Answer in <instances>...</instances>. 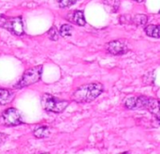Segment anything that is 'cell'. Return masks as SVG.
I'll list each match as a JSON object with an SVG mask.
<instances>
[{
  "label": "cell",
  "mask_w": 160,
  "mask_h": 154,
  "mask_svg": "<svg viewBox=\"0 0 160 154\" xmlns=\"http://www.w3.org/2000/svg\"><path fill=\"white\" fill-rule=\"evenodd\" d=\"M125 105L128 109H146L160 120L159 100L145 96L130 97L126 101Z\"/></svg>",
  "instance_id": "1"
},
{
  "label": "cell",
  "mask_w": 160,
  "mask_h": 154,
  "mask_svg": "<svg viewBox=\"0 0 160 154\" xmlns=\"http://www.w3.org/2000/svg\"><path fill=\"white\" fill-rule=\"evenodd\" d=\"M103 91V85L100 83L86 84L75 90L72 100L76 103H90L97 99Z\"/></svg>",
  "instance_id": "2"
},
{
  "label": "cell",
  "mask_w": 160,
  "mask_h": 154,
  "mask_svg": "<svg viewBox=\"0 0 160 154\" xmlns=\"http://www.w3.org/2000/svg\"><path fill=\"white\" fill-rule=\"evenodd\" d=\"M0 27H3L14 35L22 36L24 33L23 22L21 16L19 17H7L0 13Z\"/></svg>",
  "instance_id": "3"
},
{
  "label": "cell",
  "mask_w": 160,
  "mask_h": 154,
  "mask_svg": "<svg viewBox=\"0 0 160 154\" xmlns=\"http://www.w3.org/2000/svg\"><path fill=\"white\" fill-rule=\"evenodd\" d=\"M41 104L46 111L62 113L68 106L69 103L65 100H59L50 94H44L41 98Z\"/></svg>",
  "instance_id": "4"
},
{
  "label": "cell",
  "mask_w": 160,
  "mask_h": 154,
  "mask_svg": "<svg viewBox=\"0 0 160 154\" xmlns=\"http://www.w3.org/2000/svg\"><path fill=\"white\" fill-rule=\"evenodd\" d=\"M41 73H42V66L41 65L35 66V67L28 69L22 74V76L21 80L19 81V83L17 84L16 88H25V87L31 86V85L38 82L40 80Z\"/></svg>",
  "instance_id": "5"
},
{
  "label": "cell",
  "mask_w": 160,
  "mask_h": 154,
  "mask_svg": "<svg viewBox=\"0 0 160 154\" xmlns=\"http://www.w3.org/2000/svg\"><path fill=\"white\" fill-rule=\"evenodd\" d=\"M22 115L19 110L15 108H8L5 110L0 116V124L8 127L18 126L22 124Z\"/></svg>",
  "instance_id": "6"
},
{
  "label": "cell",
  "mask_w": 160,
  "mask_h": 154,
  "mask_svg": "<svg viewBox=\"0 0 160 154\" xmlns=\"http://www.w3.org/2000/svg\"><path fill=\"white\" fill-rule=\"evenodd\" d=\"M106 50L111 55L120 56V55L126 54L128 51V47L125 43V41H123L121 40H112V41H110L109 43H107Z\"/></svg>",
  "instance_id": "7"
},
{
  "label": "cell",
  "mask_w": 160,
  "mask_h": 154,
  "mask_svg": "<svg viewBox=\"0 0 160 154\" xmlns=\"http://www.w3.org/2000/svg\"><path fill=\"white\" fill-rule=\"evenodd\" d=\"M68 19L72 22L73 24L79 25V26H83L86 23L85 18H84V14L82 11L81 10H74L71 13H69V16L68 17Z\"/></svg>",
  "instance_id": "8"
},
{
  "label": "cell",
  "mask_w": 160,
  "mask_h": 154,
  "mask_svg": "<svg viewBox=\"0 0 160 154\" xmlns=\"http://www.w3.org/2000/svg\"><path fill=\"white\" fill-rule=\"evenodd\" d=\"M103 4L109 12L115 13L120 8L121 0H103Z\"/></svg>",
  "instance_id": "9"
},
{
  "label": "cell",
  "mask_w": 160,
  "mask_h": 154,
  "mask_svg": "<svg viewBox=\"0 0 160 154\" xmlns=\"http://www.w3.org/2000/svg\"><path fill=\"white\" fill-rule=\"evenodd\" d=\"M144 31L146 35L151 38H160V24H149L144 28Z\"/></svg>",
  "instance_id": "10"
},
{
  "label": "cell",
  "mask_w": 160,
  "mask_h": 154,
  "mask_svg": "<svg viewBox=\"0 0 160 154\" xmlns=\"http://www.w3.org/2000/svg\"><path fill=\"white\" fill-rule=\"evenodd\" d=\"M148 21V17L145 14H136L133 18H131V23L137 26L145 25Z\"/></svg>",
  "instance_id": "11"
},
{
  "label": "cell",
  "mask_w": 160,
  "mask_h": 154,
  "mask_svg": "<svg viewBox=\"0 0 160 154\" xmlns=\"http://www.w3.org/2000/svg\"><path fill=\"white\" fill-rule=\"evenodd\" d=\"M12 98V93L8 89L0 88V105L7 104Z\"/></svg>",
  "instance_id": "12"
},
{
  "label": "cell",
  "mask_w": 160,
  "mask_h": 154,
  "mask_svg": "<svg viewBox=\"0 0 160 154\" xmlns=\"http://www.w3.org/2000/svg\"><path fill=\"white\" fill-rule=\"evenodd\" d=\"M50 129L47 126H41L34 131V136L37 138H44L50 135Z\"/></svg>",
  "instance_id": "13"
},
{
  "label": "cell",
  "mask_w": 160,
  "mask_h": 154,
  "mask_svg": "<svg viewBox=\"0 0 160 154\" xmlns=\"http://www.w3.org/2000/svg\"><path fill=\"white\" fill-rule=\"evenodd\" d=\"M72 26L70 24H63L61 27H60V30H59V33L62 37L64 38H67V37H69L71 36L72 34Z\"/></svg>",
  "instance_id": "14"
},
{
  "label": "cell",
  "mask_w": 160,
  "mask_h": 154,
  "mask_svg": "<svg viewBox=\"0 0 160 154\" xmlns=\"http://www.w3.org/2000/svg\"><path fill=\"white\" fill-rule=\"evenodd\" d=\"M47 35L49 37L50 40H57L60 37V33H59V30L55 27V26H52L48 32H47Z\"/></svg>",
  "instance_id": "15"
},
{
  "label": "cell",
  "mask_w": 160,
  "mask_h": 154,
  "mask_svg": "<svg viewBox=\"0 0 160 154\" xmlns=\"http://www.w3.org/2000/svg\"><path fill=\"white\" fill-rule=\"evenodd\" d=\"M55 1L60 8H68V7L74 5L77 0H55Z\"/></svg>",
  "instance_id": "16"
},
{
  "label": "cell",
  "mask_w": 160,
  "mask_h": 154,
  "mask_svg": "<svg viewBox=\"0 0 160 154\" xmlns=\"http://www.w3.org/2000/svg\"><path fill=\"white\" fill-rule=\"evenodd\" d=\"M6 138H7V135H4V134H1V133H0V143L4 142V141L6 140Z\"/></svg>",
  "instance_id": "17"
},
{
  "label": "cell",
  "mask_w": 160,
  "mask_h": 154,
  "mask_svg": "<svg viewBox=\"0 0 160 154\" xmlns=\"http://www.w3.org/2000/svg\"><path fill=\"white\" fill-rule=\"evenodd\" d=\"M133 1L138 2V3H142V2H143V1H145V0H133Z\"/></svg>",
  "instance_id": "18"
},
{
  "label": "cell",
  "mask_w": 160,
  "mask_h": 154,
  "mask_svg": "<svg viewBox=\"0 0 160 154\" xmlns=\"http://www.w3.org/2000/svg\"><path fill=\"white\" fill-rule=\"evenodd\" d=\"M120 154H129L128 152H123V153H120Z\"/></svg>",
  "instance_id": "19"
},
{
  "label": "cell",
  "mask_w": 160,
  "mask_h": 154,
  "mask_svg": "<svg viewBox=\"0 0 160 154\" xmlns=\"http://www.w3.org/2000/svg\"><path fill=\"white\" fill-rule=\"evenodd\" d=\"M41 154H50V153H41Z\"/></svg>",
  "instance_id": "20"
},
{
  "label": "cell",
  "mask_w": 160,
  "mask_h": 154,
  "mask_svg": "<svg viewBox=\"0 0 160 154\" xmlns=\"http://www.w3.org/2000/svg\"><path fill=\"white\" fill-rule=\"evenodd\" d=\"M159 13H160V11H159Z\"/></svg>",
  "instance_id": "21"
}]
</instances>
